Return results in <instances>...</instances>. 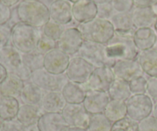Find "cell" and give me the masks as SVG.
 <instances>
[{"label": "cell", "instance_id": "7c38bea8", "mask_svg": "<svg viewBox=\"0 0 157 131\" xmlns=\"http://www.w3.org/2000/svg\"><path fill=\"white\" fill-rule=\"evenodd\" d=\"M70 59V55L56 48L44 55V68L55 75L64 74L67 70Z\"/></svg>", "mask_w": 157, "mask_h": 131}, {"label": "cell", "instance_id": "ac0fdd59", "mask_svg": "<svg viewBox=\"0 0 157 131\" xmlns=\"http://www.w3.org/2000/svg\"><path fill=\"white\" fill-rule=\"evenodd\" d=\"M24 84V81L15 74L8 73L6 79L0 84V96L19 98Z\"/></svg>", "mask_w": 157, "mask_h": 131}, {"label": "cell", "instance_id": "ffe728a7", "mask_svg": "<svg viewBox=\"0 0 157 131\" xmlns=\"http://www.w3.org/2000/svg\"><path fill=\"white\" fill-rule=\"evenodd\" d=\"M136 60L144 74L149 77H157V51L151 48L140 52Z\"/></svg>", "mask_w": 157, "mask_h": 131}, {"label": "cell", "instance_id": "1f68e13d", "mask_svg": "<svg viewBox=\"0 0 157 131\" xmlns=\"http://www.w3.org/2000/svg\"><path fill=\"white\" fill-rule=\"evenodd\" d=\"M129 85L132 95L147 94V79H146L144 76L130 81Z\"/></svg>", "mask_w": 157, "mask_h": 131}, {"label": "cell", "instance_id": "2e32d148", "mask_svg": "<svg viewBox=\"0 0 157 131\" xmlns=\"http://www.w3.org/2000/svg\"><path fill=\"white\" fill-rule=\"evenodd\" d=\"M67 102L61 92H44L40 107L44 113H61Z\"/></svg>", "mask_w": 157, "mask_h": 131}, {"label": "cell", "instance_id": "8fae6325", "mask_svg": "<svg viewBox=\"0 0 157 131\" xmlns=\"http://www.w3.org/2000/svg\"><path fill=\"white\" fill-rule=\"evenodd\" d=\"M115 78L124 80L127 82L143 77L144 72L136 59L118 60L111 67Z\"/></svg>", "mask_w": 157, "mask_h": 131}, {"label": "cell", "instance_id": "e0dca14e", "mask_svg": "<svg viewBox=\"0 0 157 131\" xmlns=\"http://www.w3.org/2000/svg\"><path fill=\"white\" fill-rule=\"evenodd\" d=\"M37 124L41 131H62L67 126L61 113H44Z\"/></svg>", "mask_w": 157, "mask_h": 131}, {"label": "cell", "instance_id": "d590c367", "mask_svg": "<svg viewBox=\"0 0 157 131\" xmlns=\"http://www.w3.org/2000/svg\"><path fill=\"white\" fill-rule=\"evenodd\" d=\"M0 131H24V126L16 119L6 121L3 122Z\"/></svg>", "mask_w": 157, "mask_h": 131}, {"label": "cell", "instance_id": "c3c4849f", "mask_svg": "<svg viewBox=\"0 0 157 131\" xmlns=\"http://www.w3.org/2000/svg\"><path fill=\"white\" fill-rule=\"evenodd\" d=\"M0 2H2V1H1V0H0Z\"/></svg>", "mask_w": 157, "mask_h": 131}, {"label": "cell", "instance_id": "52a82bcc", "mask_svg": "<svg viewBox=\"0 0 157 131\" xmlns=\"http://www.w3.org/2000/svg\"><path fill=\"white\" fill-rule=\"evenodd\" d=\"M95 67L78 56L71 58L65 74L69 81L79 84H85L88 81Z\"/></svg>", "mask_w": 157, "mask_h": 131}, {"label": "cell", "instance_id": "4fadbf2b", "mask_svg": "<svg viewBox=\"0 0 157 131\" xmlns=\"http://www.w3.org/2000/svg\"><path fill=\"white\" fill-rule=\"evenodd\" d=\"M110 100L107 92L88 90L82 104L90 115L98 114H104V109Z\"/></svg>", "mask_w": 157, "mask_h": 131}, {"label": "cell", "instance_id": "277c9868", "mask_svg": "<svg viewBox=\"0 0 157 131\" xmlns=\"http://www.w3.org/2000/svg\"><path fill=\"white\" fill-rule=\"evenodd\" d=\"M126 102L127 117L140 122L153 113V100L147 94L131 95Z\"/></svg>", "mask_w": 157, "mask_h": 131}, {"label": "cell", "instance_id": "f35d334b", "mask_svg": "<svg viewBox=\"0 0 157 131\" xmlns=\"http://www.w3.org/2000/svg\"><path fill=\"white\" fill-rule=\"evenodd\" d=\"M14 74L19 77L24 82H27V81H30L31 78H32V71L29 68H28L25 65L22 63L21 66L15 71Z\"/></svg>", "mask_w": 157, "mask_h": 131}, {"label": "cell", "instance_id": "44dd1931", "mask_svg": "<svg viewBox=\"0 0 157 131\" xmlns=\"http://www.w3.org/2000/svg\"><path fill=\"white\" fill-rule=\"evenodd\" d=\"M44 91L32 81L25 82L20 99L24 104L40 106Z\"/></svg>", "mask_w": 157, "mask_h": 131}, {"label": "cell", "instance_id": "603a6c76", "mask_svg": "<svg viewBox=\"0 0 157 131\" xmlns=\"http://www.w3.org/2000/svg\"><path fill=\"white\" fill-rule=\"evenodd\" d=\"M20 104L18 98L0 96V118L3 121L16 118Z\"/></svg>", "mask_w": 157, "mask_h": 131}, {"label": "cell", "instance_id": "f6af8a7d", "mask_svg": "<svg viewBox=\"0 0 157 131\" xmlns=\"http://www.w3.org/2000/svg\"><path fill=\"white\" fill-rule=\"evenodd\" d=\"M153 115L155 117V118H157V101H156V103L153 104Z\"/></svg>", "mask_w": 157, "mask_h": 131}, {"label": "cell", "instance_id": "9c48e42d", "mask_svg": "<svg viewBox=\"0 0 157 131\" xmlns=\"http://www.w3.org/2000/svg\"><path fill=\"white\" fill-rule=\"evenodd\" d=\"M61 114L68 127L86 130L88 127L91 116L82 104H67L61 111Z\"/></svg>", "mask_w": 157, "mask_h": 131}, {"label": "cell", "instance_id": "7bdbcfd3", "mask_svg": "<svg viewBox=\"0 0 157 131\" xmlns=\"http://www.w3.org/2000/svg\"><path fill=\"white\" fill-rule=\"evenodd\" d=\"M62 131H87V130H86V129L78 128V127H68V126H67Z\"/></svg>", "mask_w": 157, "mask_h": 131}, {"label": "cell", "instance_id": "74e56055", "mask_svg": "<svg viewBox=\"0 0 157 131\" xmlns=\"http://www.w3.org/2000/svg\"><path fill=\"white\" fill-rule=\"evenodd\" d=\"M147 95L157 101V77H150L147 79Z\"/></svg>", "mask_w": 157, "mask_h": 131}, {"label": "cell", "instance_id": "8992f818", "mask_svg": "<svg viewBox=\"0 0 157 131\" xmlns=\"http://www.w3.org/2000/svg\"><path fill=\"white\" fill-rule=\"evenodd\" d=\"M105 53L112 66L118 60H134L138 56V49L134 41L127 40L118 42H109L105 46Z\"/></svg>", "mask_w": 157, "mask_h": 131}, {"label": "cell", "instance_id": "ee69618b", "mask_svg": "<svg viewBox=\"0 0 157 131\" xmlns=\"http://www.w3.org/2000/svg\"><path fill=\"white\" fill-rule=\"evenodd\" d=\"M1 1L4 4H6V6H8L10 7V6H14L15 4H16V3L18 2L19 0H1Z\"/></svg>", "mask_w": 157, "mask_h": 131}, {"label": "cell", "instance_id": "6da1fadb", "mask_svg": "<svg viewBox=\"0 0 157 131\" xmlns=\"http://www.w3.org/2000/svg\"><path fill=\"white\" fill-rule=\"evenodd\" d=\"M11 40L12 45L20 53L25 54L36 50L39 38L32 25L21 22L12 28Z\"/></svg>", "mask_w": 157, "mask_h": 131}, {"label": "cell", "instance_id": "4316f807", "mask_svg": "<svg viewBox=\"0 0 157 131\" xmlns=\"http://www.w3.org/2000/svg\"><path fill=\"white\" fill-rule=\"evenodd\" d=\"M96 12V6L90 1L78 2L75 3L73 8L74 15L80 21H87L92 19Z\"/></svg>", "mask_w": 157, "mask_h": 131}, {"label": "cell", "instance_id": "681fc988", "mask_svg": "<svg viewBox=\"0 0 157 131\" xmlns=\"http://www.w3.org/2000/svg\"></svg>", "mask_w": 157, "mask_h": 131}, {"label": "cell", "instance_id": "7dc6e473", "mask_svg": "<svg viewBox=\"0 0 157 131\" xmlns=\"http://www.w3.org/2000/svg\"><path fill=\"white\" fill-rule=\"evenodd\" d=\"M154 27H155V30H156V33H157V20L155 21V24H154Z\"/></svg>", "mask_w": 157, "mask_h": 131}, {"label": "cell", "instance_id": "ba28073f", "mask_svg": "<svg viewBox=\"0 0 157 131\" xmlns=\"http://www.w3.org/2000/svg\"><path fill=\"white\" fill-rule=\"evenodd\" d=\"M84 36L86 40L99 44H107L113 35V29L106 20H95L85 25Z\"/></svg>", "mask_w": 157, "mask_h": 131}, {"label": "cell", "instance_id": "7402d4cb", "mask_svg": "<svg viewBox=\"0 0 157 131\" xmlns=\"http://www.w3.org/2000/svg\"><path fill=\"white\" fill-rule=\"evenodd\" d=\"M87 91L82 84L68 81L61 91L67 104H83Z\"/></svg>", "mask_w": 157, "mask_h": 131}, {"label": "cell", "instance_id": "f546056e", "mask_svg": "<svg viewBox=\"0 0 157 131\" xmlns=\"http://www.w3.org/2000/svg\"><path fill=\"white\" fill-rule=\"evenodd\" d=\"M112 123L104 114H98L90 116L87 131H110Z\"/></svg>", "mask_w": 157, "mask_h": 131}, {"label": "cell", "instance_id": "30bf717a", "mask_svg": "<svg viewBox=\"0 0 157 131\" xmlns=\"http://www.w3.org/2000/svg\"><path fill=\"white\" fill-rule=\"evenodd\" d=\"M114 80L115 76L111 67L107 65L95 67L88 81L84 84V87L86 91L107 92Z\"/></svg>", "mask_w": 157, "mask_h": 131}, {"label": "cell", "instance_id": "f1b7e54d", "mask_svg": "<svg viewBox=\"0 0 157 131\" xmlns=\"http://www.w3.org/2000/svg\"><path fill=\"white\" fill-rule=\"evenodd\" d=\"M44 55L38 52L37 50L29 53L21 54L22 63L32 72L44 68Z\"/></svg>", "mask_w": 157, "mask_h": 131}, {"label": "cell", "instance_id": "7a4b0ae2", "mask_svg": "<svg viewBox=\"0 0 157 131\" xmlns=\"http://www.w3.org/2000/svg\"><path fill=\"white\" fill-rule=\"evenodd\" d=\"M18 15L23 23L30 25H41L47 22L49 13L46 7L41 3L25 1L18 6Z\"/></svg>", "mask_w": 157, "mask_h": 131}, {"label": "cell", "instance_id": "9a60e30c", "mask_svg": "<svg viewBox=\"0 0 157 131\" xmlns=\"http://www.w3.org/2000/svg\"><path fill=\"white\" fill-rule=\"evenodd\" d=\"M0 64L7 70L8 73H15L22 64L21 53L13 45H6L0 48Z\"/></svg>", "mask_w": 157, "mask_h": 131}, {"label": "cell", "instance_id": "5b68a950", "mask_svg": "<svg viewBox=\"0 0 157 131\" xmlns=\"http://www.w3.org/2000/svg\"><path fill=\"white\" fill-rule=\"evenodd\" d=\"M76 56L83 58L95 67L107 65L112 67V64L106 57L105 46L90 41H84L80 48Z\"/></svg>", "mask_w": 157, "mask_h": 131}, {"label": "cell", "instance_id": "60d3db41", "mask_svg": "<svg viewBox=\"0 0 157 131\" xmlns=\"http://www.w3.org/2000/svg\"><path fill=\"white\" fill-rule=\"evenodd\" d=\"M8 75V71L1 64H0V84L6 79Z\"/></svg>", "mask_w": 157, "mask_h": 131}, {"label": "cell", "instance_id": "d6a6232c", "mask_svg": "<svg viewBox=\"0 0 157 131\" xmlns=\"http://www.w3.org/2000/svg\"><path fill=\"white\" fill-rule=\"evenodd\" d=\"M56 48V41L47 36H44L43 38H39V40H38L36 50L40 53L43 54V55H46L49 52Z\"/></svg>", "mask_w": 157, "mask_h": 131}, {"label": "cell", "instance_id": "484cf974", "mask_svg": "<svg viewBox=\"0 0 157 131\" xmlns=\"http://www.w3.org/2000/svg\"><path fill=\"white\" fill-rule=\"evenodd\" d=\"M110 100L126 101L132 95L129 83L124 80L115 78L107 91Z\"/></svg>", "mask_w": 157, "mask_h": 131}, {"label": "cell", "instance_id": "836d02e7", "mask_svg": "<svg viewBox=\"0 0 157 131\" xmlns=\"http://www.w3.org/2000/svg\"><path fill=\"white\" fill-rule=\"evenodd\" d=\"M139 131H157V118L150 115L138 122Z\"/></svg>", "mask_w": 157, "mask_h": 131}, {"label": "cell", "instance_id": "bcb514c9", "mask_svg": "<svg viewBox=\"0 0 157 131\" xmlns=\"http://www.w3.org/2000/svg\"><path fill=\"white\" fill-rule=\"evenodd\" d=\"M3 122H4V121H3L1 119V118H0V130H1L2 126V124H3Z\"/></svg>", "mask_w": 157, "mask_h": 131}, {"label": "cell", "instance_id": "d6986e66", "mask_svg": "<svg viewBox=\"0 0 157 131\" xmlns=\"http://www.w3.org/2000/svg\"><path fill=\"white\" fill-rule=\"evenodd\" d=\"M43 114L44 112L40 106L22 104L20 105L15 119L24 127H26L37 124Z\"/></svg>", "mask_w": 157, "mask_h": 131}, {"label": "cell", "instance_id": "ab89813d", "mask_svg": "<svg viewBox=\"0 0 157 131\" xmlns=\"http://www.w3.org/2000/svg\"><path fill=\"white\" fill-rule=\"evenodd\" d=\"M11 17V10L9 6L0 2V25L8 22Z\"/></svg>", "mask_w": 157, "mask_h": 131}, {"label": "cell", "instance_id": "d4e9b609", "mask_svg": "<svg viewBox=\"0 0 157 131\" xmlns=\"http://www.w3.org/2000/svg\"><path fill=\"white\" fill-rule=\"evenodd\" d=\"M104 114L113 124L127 117L125 101L110 100L104 109Z\"/></svg>", "mask_w": 157, "mask_h": 131}, {"label": "cell", "instance_id": "8d00e7d4", "mask_svg": "<svg viewBox=\"0 0 157 131\" xmlns=\"http://www.w3.org/2000/svg\"><path fill=\"white\" fill-rule=\"evenodd\" d=\"M12 37V29L5 25H0V48L8 45L9 39Z\"/></svg>", "mask_w": 157, "mask_h": 131}, {"label": "cell", "instance_id": "e575fe53", "mask_svg": "<svg viewBox=\"0 0 157 131\" xmlns=\"http://www.w3.org/2000/svg\"><path fill=\"white\" fill-rule=\"evenodd\" d=\"M57 24L49 23L44 28V34L47 37L57 41L60 38L61 35V31L59 26L56 25Z\"/></svg>", "mask_w": 157, "mask_h": 131}, {"label": "cell", "instance_id": "b9f144b4", "mask_svg": "<svg viewBox=\"0 0 157 131\" xmlns=\"http://www.w3.org/2000/svg\"><path fill=\"white\" fill-rule=\"evenodd\" d=\"M24 131H41L38 127V124H32V125L24 127Z\"/></svg>", "mask_w": 157, "mask_h": 131}, {"label": "cell", "instance_id": "83f0119b", "mask_svg": "<svg viewBox=\"0 0 157 131\" xmlns=\"http://www.w3.org/2000/svg\"><path fill=\"white\" fill-rule=\"evenodd\" d=\"M51 15L58 22L65 23L71 18V6L67 2L58 1L51 8Z\"/></svg>", "mask_w": 157, "mask_h": 131}, {"label": "cell", "instance_id": "cb8c5ba5", "mask_svg": "<svg viewBox=\"0 0 157 131\" xmlns=\"http://www.w3.org/2000/svg\"><path fill=\"white\" fill-rule=\"evenodd\" d=\"M134 44L140 52L153 48L156 42V36L154 32L149 28H144L136 32Z\"/></svg>", "mask_w": 157, "mask_h": 131}, {"label": "cell", "instance_id": "3957f363", "mask_svg": "<svg viewBox=\"0 0 157 131\" xmlns=\"http://www.w3.org/2000/svg\"><path fill=\"white\" fill-rule=\"evenodd\" d=\"M31 81L44 92H61L69 80L65 73L55 75L47 71L44 68H41L32 72Z\"/></svg>", "mask_w": 157, "mask_h": 131}, {"label": "cell", "instance_id": "5bb4252c", "mask_svg": "<svg viewBox=\"0 0 157 131\" xmlns=\"http://www.w3.org/2000/svg\"><path fill=\"white\" fill-rule=\"evenodd\" d=\"M82 35L77 30H67L61 34L57 48L68 55H76L82 45Z\"/></svg>", "mask_w": 157, "mask_h": 131}, {"label": "cell", "instance_id": "4dcf8cb0", "mask_svg": "<svg viewBox=\"0 0 157 131\" xmlns=\"http://www.w3.org/2000/svg\"><path fill=\"white\" fill-rule=\"evenodd\" d=\"M110 131H139L138 122L126 117L112 124Z\"/></svg>", "mask_w": 157, "mask_h": 131}]
</instances>
